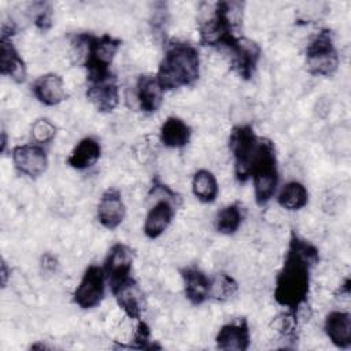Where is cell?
I'll list each match as a JSON object with an SVG mask.
<instances>
[{
    "label": "cell",
    "mask_w": 351,
    "mask_h": 351,
    "mask_svg": "<svg viewBox=\"0 0 351 351\" xmlns=\"http://www.w3.org/2000/svg\"><path fill=\"white\" fill-rule=\"evenodd\" d=\"M339 63L340 58L335 47L332 30L328 27L318 30L304 51L306 70L311 75L330 77L337 71Z\"/></svg>",
    "instance_id": "8992f818"
},
{
    "label": "cell",
    "mask_w": 351,
    "mask_h": 351,
    "mask_svg": "<svg viewBox=\"0 0 351 351\" xmlns=\"http://www.w3.org/2000/svg\"><path fill=\"white\" fill-rule=\"evenodd\" d=\"M126 217V206L117 188L106 189L97 203V221L108 230L117 229Z\"/></svg>",
    "instance_id": "9a60e30c"
},
{
    "label": "cell",
    "mask_w": 351,
    "mask_h": 351,
    "mask_svg": "<svg viewBox=\"0 0 351 351\" xmlns=\"http://www.w3.org/2000/svg\"><path fill=\"white\" fill-rule=\"evenodd\" d=\"M11 158L15 169L30 178L43 176L48 167V156L43 145L22 144L11 151Z\"/></svg>",
    "instance_id": "4fadbf2b"
},
{
    "label": "cell",
    "mask_w": 351,
    "mask_h": 351,
    "mask_svg": "<svg viewBox=\"0 0 351 351\" xmlns=\"http://www.w3.org/2000/svg\"><path fill=\"white\" fill-rule=\"evenodd\" d=\"M258 144L259 137L251 125H236L232 128L228 137V147L233 156L236 180L241 184L250 180V170Z\"/></svg>",
    "instance_id": "ba28073f"
},
{
    "label": "cell",
    "mask_w": 351,
    "mask_h": 351,
    "mask_svg": "<svg viewBox=\"0 0 351 351\" xmlns=\"http://www.w3.org/2000/svg\"><path fill=\"white\" fill-rule=\"evenodd\" d=\"M350 293H351V280L347 277L344 282L339 287L336 295H340V298H348Z\"/></svg>",
    "instance_id": "1f68e13d"
},
{
    "label": "cell",
    "mask_w": 351,
    "mask_h": 351,
    "mask_svg": "<svg viewBox=\"0 0 351 351\" xmlns=\"http://www.w3.org/2000/svg\"><path fill=\"white\" fill-rule=\"evenodd\" d=\"M8 274H10V270H8V266H7V262L3 259L1 261V265H0V277H1V287L4 288L8 282Z\"/></svg>",
    "instance_id": "d6a6232c"
},
{
    "label": "cell",
    "mask_w": 351,
    "mask_h": 351,
    "mask_svg": "<svg viewBox=\"0 0 351 351\" xmlns=\"http://www.w3.org/2000/svg\"><path fill=\"white\" fill-rule=\"evenodd\" d=\"M324 330L328 339L337 348L347 350L351 347V314L343 310H333L326 314Z\"/></svg>",
    "instance_id": "ffe728a7"
},
{
    "label": "cell",
    "mask_w": 351,
    "mask_h": 351,
    "mask_svg": "<svg viewBox=\"0 0 351 351\" xmlns=\"http://www.w3.org/2000/svg\"><path fill=\"white\" fill-rule=\"evenodd\" d=\"M5 147H7V133H5V130H3L1 132V147H0L1 154L5 152Z\"/></svg>",
    "instance_id": "836d02e7"
},
{
    "label": "cell",
    "mask_w": 351,
    "mask_h": 351,
    "mask_svg": "<svg viewBox=\"0 0 351 351\" xmlns=\"http://www.w3.org/2000/svg\"><path fill=\"white\" fill-rule=\"evenodd\" d=\"M219 186L215 176L206 169L197 170L192 177V193L202 203L215 202Z\"/></svg>",
    "instance_id": "d4e9b609"
},
{
    "label": "cell",
    "mask_w": 351,
    "mask_h": 351,
    "mask_svg": "<svg viewBox=\"0 0 351 351\" xmlns=\"http://www.w3.org/2000/svg\"><path fill=\"white\" fill-rule=\"evenodd\" d=\"M86 97L92 106L103 114L111 112L119 103V88L117 77L110 73L96 78H86Z\"/></svg>",
    "instance_id": "7c38bea8"
},
{
    "label": "cell",
    "mask_w": 351,
    "mask_h": 351,
    "mask_svg": "<svg viewBox=\"0 0 351 351\" xmlns=\"http://www.w3.org/2000/svg\"><path fill=\"white\" fill-rule=\"evenodd\" d=\"M191 136H192L191 126L184 119L174 115L167 117L159 130L160 143L165 147L173 148V149L184 148L189 143Z\"/></svg>",
    "instance_id": "603a6c76"
},
{
    "label": "cell",
    "mask_w": 351,
    "mask_h": 351,
    "mask_svg": "<svg viewBox=\"0 0 351 351\" xmlns=\"http://www.w3.org/2000/svg\"><path fill=\"white\" fill-rule=\"evenodd\" d=\"M277 203L287 211H299L308 203V191L302 182L289 181L280 189Z\"/></svg>",
    "instance_id": "cb8c5ba5"
},
{
    "label": "cell",
    "mask_w": 351,
    "mask_h": 351,
    "mask_svg": "<svg viewBox=\"0 0 351 351\" xmlns=\"http://www.w3.org/2000/svg\"><path fill=\"white\" fill-rule=\"evenodd\" d=\"M250 343L251 333L245 318H237L222 325L215 335V346L223 351H245Z\"/></svg>",
    "instance_id": "2e32d148"
},
{
    "label": "cell",
    "mask_w": 351,
    "mask_h": 351,
    "mask_svg": "<svg viewBox=\"0 0 351 351\" xmlns=\"http://www.w3.org/2000/svg\"><path fill=\"white\" fill-rule=\"evenodd\" d=\"M165 89L155 74H141L136 82V97L138 107L145 114L156 112L163 103Z\"/></svg>",
    "instance_id": "d6986e66"
},
{
    "label": "cell",
    "mask_w": 351,
    "mask_h": 351,
    "mask_svg": "<svg viewBox=\"0 0 351 351\" xmlns=\"http://www.w3.org/2000/svg\"><path fill=\"white\" fill-rule=\"evenodd\" d=\"M318 261V248L292 233L274 284V299L280 306L298 314V310L307 302L311 271Z\"/></svg>",
    "instance_id": "6da1fadb"
},
{
    "label": "cell",
    "mask_w": 351,
    "mask_h": 351,
    "mask_svg": "<svg viewBox=\"0 0 351 351\" xmlns=\"http://www.w3.org/2000/svg\"><path fill=\"white\" fill-rule=\"evenodd\" d=\"M237 288V282L232 276L226 273H218L214 278H211L210 299H214L217 302H226L236 295Z\"/></svg>",
    "instance_id": "4316f807"
},
{
    "label": "cell",
    "mask_w": 351,
    "mask_h": 351,
    "mask_svg": "<svg viewBox=\"0 0 351 351\" xmlns=\"http://www.w3.org/2000/svg\"><path fill=\"white\" fill-rule=\"evenodd\" d=\"M117 304L130 319H141V315L145 308V298L141 287L133 278H128L122 284L111 289Z\"/></svg>",
    "instance_id": "5bb4252c"
},
{
    "label": "cell",
    "mask_w": 351,
    "mask_h": 351,
    "mask_svg": "<svg viewBox=\"0 0 351 351\" xmlns=\"http://www.w3.org/2000/svg\"><path fill=\"white\" fill-rule=\"evenodd\" d=\"M149 193H154L158 199L145 215L143 230L148 239L154 240L160 237L171 225L180 197L169 186L160 182H154Z\"/></svg>",
    "instance_id": "52a82bcc"
},
{
    "label": "cell",
    "mask_w": 351,
    "mask_h": 351,
    "mask_svg": "<svg viewBox=\"0 0 351 351\" xmlns=\"http://www.w3.org/2000/svg\"><path fill=\"white\" fill-rule=\"evenodd\" d=\"M34 97L44 106H58L67 99L63 78L56 73H47L36 78L32 85Z\"/></svg>",
    "instance_id": "ac0fdd59"
},
{
    "label": "cell",
    "mask_w": 351,
    "mask_h": 351,
    "mask_svg": "<svg viewBox=\"0 0 351 351\" xmlns=\"http://www.w3.org/2000/svg\"><path fill=\"white\" fill-rule=\"evenodd\" d=\"M233 70L243 78L251 80L261 60L262 49L259 44L251 38L239 36L228 48Z\"/></svg>",
    "instance_id": "30bf717a"
},
{
    "label": "cell",
    "mask_w": 351,
    "mask_h": 351,
    "mask_svg": "<svg viewBox=\"0 0 351 351\" xmlns=\"http://www.w3.org/2000/svg\"><path fill=\"white\" fill-rule=\"evenodd\" d=\"M101 156V145L97 138L88 136L81 138L67 156V165L75 170H86L96 165Z\"/></svg>",
    "instance_id": "7402d4cb"
},
{
    "label": "cell",
    "mask_w": 351,
    "mask_h": 351,
    "mask_svg": "<svg viewBox=\"0 0 351 351\" xmlns=\"http://www.w3.org/2000/svg\"><path fill=\"white\" fill-rule=\"evenodd\" d=\"M243 222V210L237 203H232L221 208L215 217V229L218 233L234 234Z\"/></svg>",
    "instance_id": "484cf974"
},
{
    "label": "cell",
    "mask_w": 351,
    "mask_h": 351,
    "mask_svg": "<svg viewBox=\"0 0 351 351\" xmlns=\"http://www.w3.org/2000/svg\"><path fill=\"white\" fill-rule=\"evenodd\" d=\"M56 126L53 122H51L48 118H38L32 123L30 134L32 138L38 145H44L51 143L56 136Z\"/></svg>",
    "instance_id": "83f0119b"
},
{
    "label": "cell",
    "mask_w": 351,
    "mask_h": 351,
    "mask_svg": "<svg viewBox=\"0 0 351 351\" xmlns=\"http://www.w3.org/2000/svg\"><path fill=\"white\" fill-rule=\"evenodd\" d=\"M0 73L14 82H25L27 70L11 38H0Z\"/></svg>",
    "instance_id": "44dd1931"
},
{
    "label": "cell",
    "mask_w": 351,
    "mask_h": 351,
    "mask_svg": "<svg viewBox=\"0 0 351 351\" xmlns=\"http://www.w3.org/2000/svg\"><path fill=\"white\" fill-rule=\"evenodd\" d=\"M119 47L121 40L110 34L77 33L71 38L73 58L86 69V78L110 74Z\"/></svg>",
    "instance_id": "3957f363"
},
{
    "label": "cell",
    "mask_w": 351,
    "mask_h": 351,
    "mask_svg": "<svg viewBox=\"0 0 351 351\" xmlns=\"http://www.w3.org/2000/svg\"><path fill=\"white\" fill-rule=\"evenodd\" d=\"M133 262L134 252L125 243H115L110 247L103 265V270L106 273L110 289L115 288L117 285L132 277Z\"/></svg>",
    "instance_id": "8fae6325"
},
{
    "label": "cell",
    "mask_w": 351,
    "mask_h": 351,
    "mask_svg": "<svg viewBox=\"0 0 351 351\" xmlns=\"http://www.w3.org/2000/svg\"><path fill=\"white\" fill-rule=\"evenodd\" d=\"M33 22L34 26L41 30V32H47L52 27V3L48 1H36L33 3Z\"/></svg>",
    "instance_id": "f1b7e54d"
},
{
    "label": "cell",
    "mask_w": 351,
    "mask_h": 351,
    "mask_svg": "<svg viewBox=\"0 0 351 351\" xmlns=\"http://www.w3.org/2000/svg\"><path fill=\"white\" fill-rule=\"evenodd\" d=\"M106 282L107 278L101 266H88L73 292V302L82 310L97 307L104 299Z\"/></svg>",
    "instance_id": "9c48e42d"
},
{
    "label": "cell",
    "mask_w": 351,
    "mask_h": 351,
    "mask_svg": "<svg viewBox=\"0 0 351 351\" xmlns=\"http://www.w3.org/2000/svg\"><path fill=\"white\" fill-rule=\"evenodd\" d=\"M155 75L165 90L193 85L200 77L197 48L186 41L169 43Z\"/></svg>",
    "instance_id": "7a4b0ae2"
},
{
    "label": "cell",
    "mask_w": 351,
    "mask_h": 351,
    "mask_svg": "<svg viewBox=\"0 0 351 351\" xmlns=\"http://www.w3.org/2000/svg\"><path fill=\"white\" fill-rule=\"evenodd\" d=\"M59 263H58V259L56 256H53L52 254H44L43 258H41V267L44 271L47 273H53L56 271Z\"/></svg>",
    "instance_id": "4dcf8cb0"
},
{
    "label": "cell",
    "mask_w": 351,
    "mask_h": 351,
    "mask_svg": "<svg viewBox=\"0 0 351 351\" xmlns=\"http://www.w3.org/2000/svg\"><path fill=\"white\" fill-rule=\"evenodd\" d=\"M128 347L138 348V350H149L156 347L155 344H151V330L147 322L138 319L136 332L133 335V344L130 343Z\"/></svg>",
    "instance_id": "f546056e"
},
{
    "label": "cell",
    "mask_w": 351,
    "mask_h": 351,
    "mask_svg": "<svg viewBox=\"0 0 351 351\" xmlns=\"http://www.w3.org/2000/svg\"><path fill=\"white\" fill-rule=\"evenodd\" d=\"M185 298L193 304L200 306L211 298V278L199 267L188 266L181 270Z\"/></svg>",
    "instance_id": "e0dca14e"
},
{
    "label": "cell",
    "mask_w": 351,
    "mask_h": 351,
    "mask_svg": "<svg viewBox=\"0 0 351 351\" xmlns=\"http://www.w3.org/2000/svg\"><path fill=\"white\" fill-rule=\"evenodd\" d=\"M241 14L243 3L217 1L208 16L199 23L200 43L208 47L228 48L239 37Z\"/></svg>",
    "instance_id": "277c9868"
},
{
    "label": "cell",
    "mask_w": 351,
    "mask_h": 351,
    "mask_svg": "<svg viewBox=\"0 0 351 351\" xmlns=\"http://www.w3.org/2000/svg\"><path fill=\"white\" fill-rule=\"evenodd\" d=\"M256 204H267L278 186V160L274 143L270 138L259 137L258 149L250 170Z\"/></svg>",
    "instance_id": "5b68a950"
}]
</instances>
